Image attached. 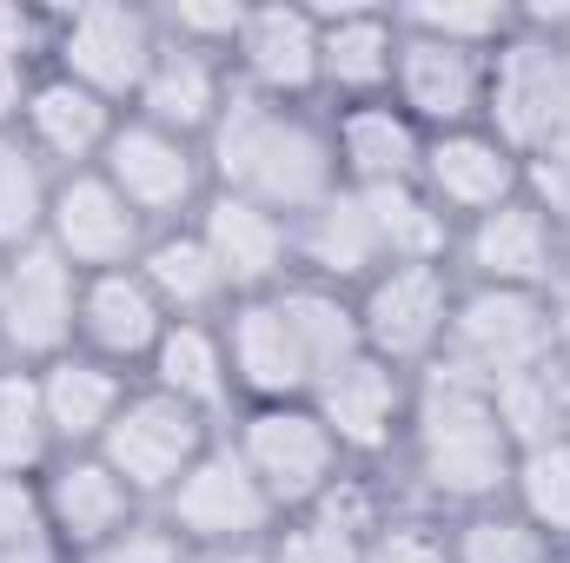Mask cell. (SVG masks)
Instances as JSON below:
<instances>
[{"instance_id": "obj_1", "label": "cell", "mask_w": 570, "mask_h": 563, "mask_svg": "<svg viewBox=\"0 0 570 563\" xmlns=\"http://www.w3.org/2000/svg\"><path fill=\"white\" fill-rule=\"evenodd\" d=\"M213 192L253 199L279 219H305L318 199L338 192V152H332V113L246 93L233 80V100L219 127L206 134Z\"/></svg>"}, {"instance_id": "obj_2", "label": "cell", "mask_w": 570, "mask_h": 563, "mask_svg": "<svg viewBox=\"0 0 570 563\" xmlns=\"http://www.w3.org/2000/svg\"><path fill=\"white\" fill-rule=\"evenodd\" d=\"M405 477L438 511H484L504 504L518 444L491 412V392L451 365H425L412 378V424H405Z\"/></svg>"}, {"instance_id": "obj_3", "label": "cell", "mask_w": 570, "mask_h": 563, "mask_svg": "<svg viewBox=\"0 0 570 563\" xmlns=\"http://www.w3.org/2000/svg\"><path fill=\"white\" fill-rule=\"evenodd\" d=\"M193 557H213V551H246V544H273L285 517L273 511V497L259 491V477L246 471V457L233 451V437L219 431L213 451L166 491V504L153 511Z\"/></svg>"}, {"instance_id": "obj_4", "label": "cell", "mask_w": 570, "mask_h": 563, "mask_svg": "<svg viewBox=\"0 0 570 563\" xmlns=\"http://www.w3.org/2000/svg\"><path fill=\"white\" fill-rule=\"evenodd\" d=\"M226 437L279 517H305L345 471V451L332 444V431L318 424L312 405H246L226 424Z\"/></svg>"}, {"instance_id": "obj_5", "label": "cell", "mask_w": 570, "mask_h": 563, "mask_svg": "<svg viewBox=\"0 0 570 563\" xmlns=\"http://www.w3.org/2000/svg\"><path fill=\"white\" fill-rule=\"evenodd\" d=\"M551 298L544 292L458 285V312H451L438 365L464 372L484 392L504 385V378H518V372H531V365H551Z\"/></svg>"}, {"instance_id": "obj_6", "label": "cell", "mask_w": 570, "mask_h": 563, "mask_svg": "<svg viewBox=\"0 0 570 563\" xmlns=\"http://www.w3.org/2000/svg\"><path fill=\"white\" fill-rule=\"evenodd\" d=\"M213 437H219V424H206L193 405H179V398H166V392H153V385H134V398L120 405V418L107 424V437H100V457L114 464V477L140 497L146 511H159L166 504V491L213 451Z\"/></svg>"}, {"instance_id": "obj_7", "label": "cell", "mask_w": 570, "mask_h": 563, "mask_svg": "<svg viewBox=\"0 0 570 563\" xmlns=\"http://www.w3.org/2000/svg\"><path fill=\"white\" fill-rule=\"evenodd\" d=\"M484 127L511 152H551L570 146V47L564 40H538V33H511L491 53V107Z\"/></svg>"}, {"instance_id": "obj_8", "label": "cell", "mask_w": 570, "mask_h": 563, "mask_svg": "<svg viewBox=\"0 0 570 563\" xmlns=\"http://www.w3.org/2000/svg\"><path fill=\"white\" fill-rule=\"evenodd\" d=\"M153 53H159V13H146V7H67V13H53L47 73H67L73 87H87L127 113Z\"/></svg>"}, {"instance_id": "obj_9", "label": "cell", "mask_w": 570, "mask_h": 563, "mask_svg": "<svg viewBox=\"0 0 570 563\" xmlns=\"http://www.w3.org/2000/svg\"><path fill=\"white\" fill-rule=\"evenodd\" d=\"M100 172L120 186V199L140 213L153 233H166V226H193L199 206L213 199L206 146L179 140V134L153 127V120H140V113L120 120V134H114V146H107Z\"/></svg>"}, {"instance_id": "obj_10", "label": "cell", "mask_w": 570, "mask_h": 563, "mask_svg": "<svg viewBox=\"0 0 570 563\" xmlns=\"http://www.w3.org/2000/svg\"><path fill=\"white\" fill-rule=\"evenodd\" d=\"M352 305H358L365 352L419 378L444 352V332L458 312V273L451 266H385L372 285L352 292Z\"/></svg>"}, {"instance_id": "obj_11", "label": "cell", "mask_w": 570, "mask_h": 563, "mask_svg": "<svg viewBox=\"0 0 570 563\" xmlns=\"http://www.w3.org/2000/svg\"><path fill=\"white\" fill-rule=\"evenodd\" d=\"M80 332V273L40 239L27 253H7V292H0V365L47 372L73 352Z\"/></svg>"}, {"instance_id": "obj_12", "label": "cell", "mask_w": 570, "mask_h": 563, "mask_svg": "<svg viewBox=\"0 0 570 563\" xmlns=\"http://www.w3.org/2000/svg\"><path fill=\"white\" fill-rule=\"evenodd\" d=\"M40 504H47L53 551L67 563L107 557L114 544H127L146 517H153L140 497L114 477V464H107L100 451H60V457L40 471Z\"/></svg>"}, {"instance_id": "obj_13", "label": "cell", "mask_w": 570, "mask_h": 563, "mask_svg": "<svg viewBox=\"0 0 570 563\" xmlns=\"http://www.w3.org/2000/svg\"><path fill=\"white\" fill-rule=\"evenodd\" d=\"M318 424L332 431V444L345 451V464H385L405 451V424H412V372L358 352L352 365H338L312 398Z\"/></svg>"}, {"instance_id": "obj_14", "label": "cell", "mask_w": 570, "mask_h": 563, "mask_svg": "<svg viewBox=\"0 0 570 563\" xmlns=\"http://www.w3.org/2000/svg\"><path fill=\"white\" fill-rule=\"evenodd\" d=\"M451 273L458 285H491V292H564L558 273V226L518 192L511 206L458 226V246H451Z\"/></svg>"}, {"instance_id": "obj_15", "label": "cell", "mask_w": 570, "mask_h": 563, "mask_svg": "<svg viewBox=\"0 0 570 563\" xmlns=\"http://www.w3.org/2000/svg\"><path fill=\"white\" fill-rule=\"evenodd\" d=\"M47 246L80 273H127L140 266V253L153 246V226L120 199V186L94 166V172H67L60 192H53V213H47Z\"/></svg>"}, {"instance_id": "obj_16", "label": "cell", "mask_w": 570, "mask_h": 563, "mask_svg": "<svg viewBox=\"0 0 570 563\" xmlns=\"http://www.w3.org/2000/svg\"><path fill=\"white\" fill-rule=\"evenodd\" d=\"M399 73H392V100L431 134H458V127H484V107H491V53H471V47H451V40H431L399 27Z\"/></svg>"}, {"instance_id": "obj_17", "label": "cell", "mask_w": 570, "mask_h": 563, "mask_svg": "<svg viewBox=\"0 0 570 563\" xmlns=\"http://www.w3.org/2000/svg\"><path fill=\"white\" fill-rule=\"evenodd\" d=\"M226 358H233V385H239V412L246 405H305L312 398V358L285 318L279 292H259V298H233L226 318Z\"/></svg>"}, {"instance_id": "obj_18", "label": "cell", "mask_w": 570, "mask_h": 563, "mask_svg": "<svg viewBox=\"0 0 570 563\" xmlns=\"http://www.w3.org/2000/svg\"><path fill=\"white\" fill-rule=\"evenodd\" d=\"M419 192L451 226H471V219H484V213H498L524 192V152H511L491 127L431 134L425 166H419Z\"/></svg>"}, {"instance_id": "obj_19", "label": "cell", "mask_w": 570, "mask_h": 563, "mask_svg": "<svg viewBox=\"0 0 570 563\" xmlns=\"http://www.w3.org/2000/svg\"><path fill=\"white\" fill-rule=\"evenodd\" d=\"M166 325H173V312L159 305V292L146 285L140 266L80 279V332H73V352H87V358H100V365H114L127 378H146Z\"/></svg>"}, {"instance_id": "obj_20", "label": "cell", "mask_w": 570, "mask_h": 563, "mask_svg": "<svg viewBox=\"0 0 570 563\" xmlns=\"http://www.w3.org/2000/svg\"><path fill=\"white\" fill-rule=\"evenodd\" d=\"M399 7H338L318 13V100L358 107L385 100L399 73Z\"/></svg>"}, {"instance_id": "obj_21", "label": "cell", "mask_w": 570, "mask_h": 563, "mask_svg": "<svg viewBox=\"0 0 570 563\" xmlns=\"http://www.w3.org/2000/svg\"><path fill=\"white\" fill-rule=\"evenodd\" d=\"M233 80L246 93L325 107L318 100V13L312 7H253L233 47Z\"/></svg>"}, {"instance_id": "obj_22", "label": "cell", "mask_w": 570, "mask_h": 563, "mask_svg": "<svg viewBox=\"0 0 570 563\" xmlns=\"http://www.w3.org/2000/svg\"><path fill=\"white\" fill-rule=\"evenodd\" d=\"M332 113V152H338V186L352 192H385V186H419L425 166V127L385 93L358 107H325Z\"/></svg>"}, {"instance_id": "obj_23", "label": "cell", "mask_w": 570, "mask_h": 563, "mask_svg": "<svg viewBox=\"0 0 570 563\" xmlns=\"http://www.w3.org/2000/svg\"><path fill=\"white\" fill-rule=\"evenodd\" d=\"M385 273V246L372 226L365 192L338 186L332 199H318L305 219H292V279L332 285V292H358Z\"/></svg>"}, {"instance_id": "obj_24", "label": "cell", "mask_w": 570, "mask_h": 563, "mask_svg": "<svg viewBox=\"0 0 570 563\" xmlns=\"http://www.w3.org/2000/svg\"><path fill=\"white\" fill-rule=\"evenodd\" d=\"M120 120H127V113L107 107L100 93H87V87H73L67 73H47V67H40V80H33V93H27V113H20V140L67 179V172H94V166L107 159Z\"/></svg>"}, {"instance_id": "obj_25", "label": "cell", "mask_w": 570, "mask_h": 563, "mask_svg": "<svg viewBox=\"0 0 570 563\" xmlns=\"http://www.w3.org/2000/svg\"><path fill=\"white\" fill-rule=\"evenodd\" d=\"M193 226L213 246L233 298H259V292H279L292 279V219H279V213L233 199V192H213Z\"/></svg>"}, {"instance_id": "obj_26", "label": "cell", "mask_w": 570, "mask_h": 563, "mask_svg": "<svg viewBox=\"0 0 570 563\" xmlns=\"http://www.w3.org/2000/svg\"><path fill=\"white\" fill-rule=\"evenodd\" d=\"M226 100H233V67L159 33V53H153V67H146V80H140V93H134L127 113H140V120L179 134V140L206 146V134L226 113Z\"/></svg>"}, {"instance_id": "obj_27", "label": "cell", "mask_w": 570, "mask_h": 563, "mask_svg": "<svg viewBox=\"0 0 570 563\" xmlns=\"http://www.w3.org/2000/svg\"><path fill=\"white\" fill-rule=\"evenodd\" d=\"M146 385L193 405L206 424H226L239 418V385H233V358H226V332L219 318H173L153 365H146Z\"/></svg>"}, {"instance_id": "obj_28", "label": "cell", "mask_w": 570, "mask_h": 563, "mask_svg": "<svg viewBox=\"0 0 570 563\" xmlns=\"http://www.w3.org/2000/svg\"><path fill=\"white\" fill-rule=\"evenodd\" d=\"M33 378H40V405H47V424H53L60 451H100L107 424L120 418V405L140 385V378H127V372H114V365H100L87 352H67Z\"/></svg>"}, {"instance_id": "obj_29", "label": "cell", "mask_w": 570, "mask_h": 563, "mask_svg": "<svg viewBox=\"0 0 570 563\" xmlns=\"http://www.w3.org/2000/svg\"><path fill=\"white\" fill-rule=\"evenodd\" d=\"M140 273L173 318H226V305H233V285L219 273L213 246L199 239V226L153 233V246L140 253Z\"/></svg>"}, {"instance_id": "obj_30", "label": "cell", "mask_w": 570, "mask_h": 563, "mask_svg": "<svg viewBox=\"0 0 570 563\" xmlns=\"http://www.w3.org/2000/svg\"><path fill=\"white\" fill-rule=\"evenodd\" d=\"M279 305H285V318H292V332H298V345H305V358H312V378H318V385H325L338 365H352V358L365 352L352 292H332V285H312V279H285ZM318 385H312V392H318Z\"/></svg>"}, {"instance_id": "obj_31", "label": "cell", "mask_w": 570, "mask_h": 563, "mask_svg": "<svg viewBox=\"0 0 570 563\" xmlns=\"http://www.w3.org/2000/svg\"><path fill=\"white\" fill-rule=\"evenodd\" d=\"M365 206H372V226H379L385 266H451L458 226L431 206L419 186H385V192H365Z\"/></svg>"}, {"instance_id": "obj_32", "label": "cell", "mask_w": 570, "mask_h": 563, "mask_svg": "<svg viewBox=\"0 0 570 563\" xmlns=\"http://www.w3.org/2000/svg\"><path fill=\"white\" fill-rule=\"evenodd\" d=\"M53 192H60V172L20 134H0V253H27L47 239Z\"/></svg>"}, {"instance_id": "obj_33", "label": "cell", "mask_w": 570, "mask_h": 563, "mask_svg": "<svg viewBox=\"0 0 570 563\" xmlns=\"http://www.w3.org/2000/svg\"><path fill=\"white\" fill-rule=\"evenodd\" d=\"M504 504H511L531 531H544L558 551H570V437H551V444L518 451Z\"/></svg>"}, {"instance_id": "obj_34", "label": "cell", "mask_w": 570, "mask_h": 563, "mask_svg": "<svg viewBox=\"0 0 570 563\" xmlns=\"http://www.w3.org/2000/svg\"><path fill=\"white\" fill-rule=\"evenodd\" d=\"M491 412H498L504 437H511L518 451L551 444V437H570V378L558 365H531V372L491 385Z\"/></svg>"}, {"instance_id": "obj_35", "label": "cell", "mask_w": 570, "mask_h": 563, "mask_svg": "<svg viewBox=\"0 0 570 563\" xmlns=\"http://www.w3.org/2000/svg\"><path fill=\"white\" fill-rule=\"evenodd\" d=\"M60 457L33 372H0V477H40Z\"/></svg>"}, {"instance_id": "obj_36", "label": "cell", "mask_w": 570, "mask_h": 563, "mask_svg": "<svg viewBox=\"0 0 570 563\" xmlns=\"http://www.w3.org/2000/svg\"><path fill=\"white\" fill-rule=\"evenodd\" d=\"M451 531V563H570L544 531H531L511 504H484V511H464Z\"/></svg>"}, {"instance_id": "obj_37", "label": "cell", "mask_w": 570, "mask_h": 563, "mask_svg": "<svg viewBox=\"0 0 570 563\" xmlns=\"http://www.w3.org/2000/svg\"><path fill=\"white\" fill-rule=\"evenodd\" d=\"M399 27L431 33V40H451V47H471V53H498L511 33H518V7H471V0H425V7H399Z\"/></svg>"}, {"instance_id": "obj_38", "label": "cell", "mask_w": 570, "mask_h": 563, "mask_svg": "<svg viewBox=\"0 0 570 563\" xmlns=\"http://www.w3.org/2000/svg\"><path fill=\"white\" fill-rule=\"evenodd\" d=\"M246 13H253V7H199V0H179V7H159V33L233 67V47H239V33H246Z\"/></svg>"}, {"instance_id": "obj_39", "label": "cell", "mask_w": 570, "mask_h": 563, "mask_svg": "<svg viewBox=\"0 0 570 563\" xmlns=\"http://www.w3.org/2000/svg\"><path fill=\"white\" fill-rule=\"evenodd\" d=\"M53 551L40 477H0V557H40Z\"/></svg>"}, {"instance_id": "obj_40", "label": "cell", "mask_w": 570, "mask_h": 563, "mask_svg": "<svg viewBox=\"0 0 570 563\" xmlns=\"http://www.w3.org/2000/svg\"><path fill=\"white\" fill-rule=\"evenodd\" d=\"M358 563H451V531L438 517H419V511H399L365 551Z\"/></svg>"}, {"instance_id": "obj_41", "label": "cell", "mask_w": 570, "mask_h": 563, "mask_svg": "<svg viewBox=\"0 0 570 563\" xmlns=\"http://www.w3.org/2000/svg\"><path fill=\"white\" fill-rule=\"evenodd\" d=\"M266 563H358V544L332 537L312 517H285L279 531H273V544H266Z\"/></svg>"}, {"instance_id": "obj_42", "label": "cell", "mask_w": 570, "mask_h": 563, "mask_svg": "<svg viewBox=\"0 0 570 563\" xmlns=\"http://www.w3.org/2000/svg\"><path fill=\"white\" fill-rule=\"evenodd\" d=\"M33 80H40V60H33V53H7V47H0V134H20V113H27Z\"/></svg>"}, {"instance_id": "obj_43", "label": "cell", "mask_w": 570, "mask_h": 563, "mask_svg": "<svg viewBox=\"0 0 570 563\" xmlns=\"http://www.w3.org/2000/svg\"><path fill=\"white\" fill-rule=\"evenodd\" d=\"M551 365L570 378V292L551 298Z\"/></svg>"}, {"instance_id": "obj_44", "label": "cell", "mask_w": 570, "mask_h": 563, "mask_svg": "<svg viewBox=\"0 0 570 563\" xmlns=\"http://www.w3.org/2000/svg\"><path fill=\"white\" fill-rule=\"evenodd\" d=\"M199 563H266V544H246V551H213V557Z\"/></svg>"}, {"instance_id": "obj_45", "label": "cell", "mask_w": 570, "mask_h": 563, "mask_svg": "<svg viewBox=\"0 0 570 563\" xmlns=\"http://www.w3.org/2000/svg\"><path fill=\"white\" fill-rule=\"evenodd\" d=\"M551 226H558V273H564V292H570V213L551 219Z\"/></svg>"}, {"instance_id": "obj_46", "label": "cell", "mask_w": 570, "mask_h": 563, "mask_svg": "<svg viewBox=\"0 0 570 563\" xmlns=\"http://www.w3.org/2000/svg\"><path fill=\"white\" fill-rule=\"evenodd\" d=\"M0 563H67L60 551H40V557H0Z\"/></svg>"}, {"instance_id": "obj_47", "label": "cell", "mask_w": 570, "mask_h": 563, "mask_svg": "<svg viewBox=\"0 0 570 563\" xmlns=\"http://www.w3.org/2000/svg\"><path fill=\"white\" fill-rule=\"evenodd\" d=\"M0 292H7V253H0Z\"/></svg>"}, {"instance_id": "obj_48", "label": "cell", "mask_w": 570, "mask_h": 563, "mask_svg": "<svg viewBox=\"0 0 570 563\" xmlns=\"http://www.w3.org/2000/svg\"><path fill=\"white\" fill-rule=\"evenodd\" d=\"M0 372H7V365H0Z\"/></svg>"}]
</instances>
